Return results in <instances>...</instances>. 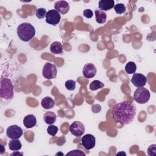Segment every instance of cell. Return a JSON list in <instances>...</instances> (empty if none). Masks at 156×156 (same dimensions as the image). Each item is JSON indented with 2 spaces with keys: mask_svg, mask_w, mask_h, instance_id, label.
<instances>
[{
  "mask_svg": "<svg viewBox=\"0 0 156 156\" xmlns=\"http://www.w3.org/2000/svg\"><path fill=\"white\" fill-rule=\"evenodd\" d=\"M112 116L116 123L127 125L131 123L135 116L136 108L134 104L123 101L113 105L112 109Z\"/></svg>",
  "mask_w": 156,
  "mask_h": 156,
  "instance_id": "obj_1",
  "label": "cell"
},
{
  "mask_svg": "<svg viewBox=\"0 0 156 156\" xmlns=\"http://www.w3.org/2000/svg\"><path fill=\"white\" fill-rule=\"evenodd\" d=\"M16 32L19 38L25 42L31 40L35 35V27L29 23H23L20 24Z\"/></svg>",
  "mask_w": 156,
  "mask_h": 156,
  "instance_id": "obj_2",
  "label": "cell"
},
{
  "mask_svg": "<svg viewBox=\"0 0 156 156\" xmlns=\"http://www.w3.org/2000/svg\"><path fill=\"white\" fill-rule=\"evenodd\" d=\"M14 87L10 79L2 77L1 79L0 97L6 100H11L13 98Z\"/></svg>",
  "mask_w": 156,
  "mask_h": 156,
  "instance_id": "obj_3",
  "label": "cell"
},
{
  "mask_svg": "<svg viewBox=\"0 0 156 156\" xmlns=\"http://www.w3.org/2000/svg\"><path fill=\"white\" fill-rule=\"evenodd\" d=\"M149 91L144 87H140L136 89L133 93V99L140 104L147 103L150 99Z\"/></svg>",
  "mask_w": 156,
  "mask_h": 156,
  "instance_id": "obj_4",
  "label": "cell"
},
{
  "mask_svg": "<svg viewBox=\"0 0 156 156\" xmlns=\"http://www.w3.org/2000/svg\"><path fill=\"white\" fill-rule=\"evenodd\" d=\"M43 76L47 79H52L57 76L56 66L51 63H46L42 69Z\"/></svg>",
  "mask_w": 156,
  "mask_h": 156,
  "instance_id": "obj_5",
  "label": "cell"
},
{
  "mask_svg": "<svg viewBox=\"0 0 156 156\" xmlns=\"http://www.w3.org/2000/svg\"><path fill=\"white\" fill-rule=\"evenodd\" d=\"M46 22L49 24L56 26L58 24L61 20L60 13L55 9L49 10L46 15Z\"/></svg>",
  "mask_w": 156,
  "mask_h": 156,
  "instance_id": "obj_6",
  "label": "cell"
},
{
  "mask_svg": "<svg viewBox=\"0 0 156 156\" xmlns=\"http://www.w3.org/2000/svg\"><path fill=\"white\" fill-rule=\"evenodd\" d=\"M23 133V129L17 125H12L7 127L6 135L10 139H18Z\"/></svg>",
  "mask_w": 156,
  "mask_h": 156,
  "instance_id": "obj_7",
  "label": "cell"
},
{
  "mask_svg": "<svg viewBox=\"0 0 156 156\" xmlns=\"http://www.w3.org/2000/svg\"><path fill=\"white\" fill-rule=\"evenodd\" d=\"M69 131L76 136H80L85 132V126L80 121H76L73 122L69 126Z\"/></svg>",
  "mask_w": 156,
  "mask_h": 156,
  "instance_id": "obj_8",
  "label": "cell"
},
{
  "mask_svg": "<svg viewBox=\"0 0 156 156\" xmlns=\"http://www.w3.org/2000/svg\"><path fill=\"white\" fill-rule=\"evenodd\" d=\"M81 144L86 149H91L95 146L96 138L91 134H86L82 136Z\"/></svg>",
  "mask_w": 156,
  "mask_h": 156,
  "instance_id": "obj_9",
  "label": "cell"
},
{
  "mask_svg": "<svg viewBox=\"0 0 156 156\" xmlns=\"http://www.w3.org/2000/svg\"><path fill=\"white\" fill-rule=\"evenodd\" d=\"M130 80L133 85L138 88L143 87L147 81L146 77L140 73H134Z\"/></svg>",
  "mask_w": 156,
  "mask_h": 156,
  "instance_id": "obj_10",
  "label": "cell"
},
{
  "mask_svg": "<svg viewBox=\"0 0 156 156\" xmlns=\"http://www.w3.org/2000/svg\"><path fill=\"white\" fill-rule=\"evenodd\" d=\"M96 72L97 69L96 66H94V65L91 63L85 64L82 69V73L83 76L87 79L93 77L96 75Z\"/></svg>",
  "mask_w": 156,
  "mask_h": 156,
  "instance_id": "obj_11",
  "label": "cell"
},
{
  "mask_svg": "<svg viewBox=\"0 0 156 156\" xmlns=\"http://www.w3.org/2000/svg\"><path fill=\"white\" fill-rule=\"evenodd\" d=\"M54 8L59 13L65 15L67 13L69 10V5L65 1H58L54 4Z\"/></svg>",
  "mask_w": 156,
  "mask_h": 156,
  "instance_id": "obj_12",
  "label": "cell"
},
{
  "mask_svg": "<svg viewBox=\"0 0 156 156\" xmlns=\"http://www.w3.org/2000/svg\"><path fill=\"white\" fill-rule=\"evenodd\" d=\"M115 1L113 0H100L99 1V9L102 11H107L114 7Z\"/></svg>",
  "mask_w": 156,
  "mask_h": 156,
  "instance_id": "obj_13",
  "label": "cell"
},
{
  "mask_svg": "<svg viewBox=\"0 0 156 156\" xmlns=\"http://www.w3.org/2000/svg\"><path fill=\"white\" fill-rule=\"evenodd\" d=\"M36 124H37V119L34 115L29 114L24 118L23 124L26 128L27 129L32 128L34 127L36 125Z\"/></svg>",
  "mask_w": 156,
  "mask_h": 156,
  "instance_id": "obj_14",
  "label": "cell"
},
{
  "mask_svg": "<svg viewBox=\"0 0 156 156\" xmlns=\"http://www.w3.org/2000/svg\"><path fill=\"white\" fill-rule=\"evenodd\" d=\"M55 104V101L49 96H46L42 99L41 105L44 109H51Z\"/></svg>",
  "mask_w": 156,
  "mask_h": 156,
  "instance_id": "obj_15",
  "label": "cell"
},
{
  "mask_svg": "<svg viewBox=\"0 0 156 156\" xmlns=\"http://www.w3.org/2000/svg\"><path fill=\"white\" fill-rule=\"evenodd\" d=\"M43 119L47 124L51 125L56 121V115L52 112H47L43 116Z\"/></svg>",
  "mask_w": 156,
  "mask_h": 156,
  "instance_id": "obj_16",
  "label": "cell"
},
{
  "mask_svg": "<svg viewBox=\"0 0 156 156\" xmlns=\"http://www.w3.org/2000/svg\"><path fill=\"white\" fill-rule=\"evenodd\" d=\"M50 51L54 54H60L63 52L62 44L58 41L53 42L50 46Z\"/></svg>",
  "mask_w": 156,
  "mask_h": 156,
  "instance_id": "obj_17",
  "label": "cell"
},
{
  "mask_svg": "<svg viewBox=\"0 0 156 156\" xmlns=\"http://www.w3.org/2000/svg\"><path fill=\"white\" fill-rule=\"evenodd\" d=\"M96 21L99 24H103L105 23L107 20V14L105 12L101 10H95Z\"/></svg>",
  "mask_w": 156,
  "mask_h": 156,
  "instance_id": "obj_18",
  "label": "cell"
},
{
  "mask_svg": "<svg viewBox=\"0 0 156 156\" xmlns=\"http://www.w3.org/2000/svg\"><path fill=\"white\" fill-rule=\"evenodd\" d=\"M21 143L18 139H12L9 143V147L12 151H19L21 149Z\"/></svg>",
  "mask_w": 156,
  "mask_h": 156,
  "instance_id": "obj_19",
  "label": "cell"
},
{
  "mask_svg": "<svg viewBox=\"0 0 156 156\" xmlns=\"http://www.w3.org/2000/svg\"><path fill=\"white\" fill-rule=\"evenodd\" d=\"M136 70V64L133 62H129L125 66V71L129 74H134Z\"/></svg>",
  "mask_w": 156,
  "mask_h": 156,
  "instance_id": "obj_20",
  "label": "cell"
},
{
  "mask_svg": "<svg viewBox=\"0 0 156 156\" xmlns=\"http://www.w3.org/2000/svg\"><path fill=\"white\" fill-rule=\"evenodd\" d=\"M104 84L102 82L98 80H94L90 83V89L92 91H95L98 89L102 88V87H104Z\"/></svg>",
  "mask_w": 156,
  "mask_h": 156,
  "instance_id": "obj_21",
  "label": "cell"
},
{
  "mask_svg": "<svg viewBox=\"0 0 156 156\" xmlns=\"http://www.w3.org/2000/svg\"><path fill=\"white\" fill-rule=\"evenodd\" d=\"M114 9H115V12L117 14L124 13L126 10V8L124 4H122V3H118L116 5H114Z\"/></svg>",
  "mask_w": 156,
  "mask_h": 156,
  "instance_id": "obj_22",
  "label": "cell"
},
{
  "mask_svg": "<svg viewBox=\"0 0 156 156\" xmlns=\"http://www.w3.org/2000/svg\"><path fill=\"white\" fill-rule=\"evenodd\" d=\"M46 13H47L46 10L44 8L41 7V8H38L37 9L35 15L38 19H42L46 16Z\"/></svg>",
  "mask_w": 156,
  "mask_h": 156,
  "instance_id": "obj_23",
  "label": "cell"
},
{
  "mask_svg": "<svg viewBox=\"0 0 156 156\" xmlns=\"http://www.w3.org/2000/svg\"><path fill=\"white\" fill-rule=\"evenodd\" d=\"M65 87L69 91H73L76 88V82L73 80H68L65 83Z\"/></svg>",
  "mask_w": 156,
  "mask_h": 156,
  "instance_id": "obj_24",
  "label": "cell"
},
{
  "mask_svg": "<svg viewBox=\"0 0 156 156\" xmlns=\"http://www.w3.org/2000/svg\"><path fill=\"white\" fill-rule=\"evenodd\" d=\"M58 130V127L54 125H50L48 128H47V132L49 135L51 136H55L56 133H57Z\"/></svg>",
  "mask_w": 156,
  "mask_h": 156,
  "instance_id": "obj_25",
  "label": "cell"
},
{
  "mask_svg": "<svg viewBox=\"0 0 156 156\" xmlns=\"http://www.w3.org/2000/svg\"><path fill=\"white\" fill-rule=\"evenodd\" d=\"M66 156L68 155H75V156H78V155H80V156H85L86 154L82 151L80 150H79V149H74V150H72L70 152H68L66 154Z\"/></svg>",
  "mask_w": 156,
  "mask_h": 156,
  "instance_id": "obj_26",
  "label": "cell"
},
{
  "mask_svg": "<svg viewBox=\"0 0 156 156\" xmlns=\"http://www.w3.org/2000/svg\"><path fill=\"white\" fill-rule=\"evenodd\" d=\"M147 154L150 156L156 155V144H154L151 145L147 149Z\"/></svg>",
  "mask_w": 156,
  "mask_h": 156,
  "instance_id": "obj_27",
  "label": "cell"
},
{
  "mask_svg": "<svg viewBox=\"0 0 156 156\" xmlns=\"http://www.w3.org/2000/svg\"><path fill=\"white\" fill-rule=\"evenodd\" d=\"M83 15L87 18H91L93 17V11L90 9H85L83 12Z\"/></svg>",
  "mask_w": 156,
  "mask_h": 156,
  "instance_id": "obj_28",
  "label": "cell"
},
{
  "mask_svg": "<svg viewBox=\"0 0 156 156\" xmlns=\"http://www.w3.org/2000/svg\"><path fill=\"white\" fill-rule=\"evenodd\" d=\"M97 106H98V104H94V105H92V107H91V110H92L94 113H99V112H100L101 109V107H99V108H96Z\"/></svg>",
  "mask_w": 156,
  "mask_h": 156,
  "instance_id": "obj_29",
  "label": "cell"
},
{
  "mask_svg": "<svg viewBox=\"0 0 156 156\" xmlns=\"http://www.w3.org/2000/svg\"><path fill=\"white\" fill-rule=\"evenodd\" d=\"M10 155H15V156H16V155H21V156H23V153H20V152H13V153H12V154H10Z\"/></svg>",
  "mask_w": 156,
  "mask_h": 156,
  "instance_id": "obj_30",
  "label": "cell"
},
{
  "mask_svg": "<svg viewBox=\"0 0 156 156\" xmlns=\"http://www.w3.org/2000/svg\"><path fill=\"white\" fill-rule=\"evenodd\" d=\"M1 150L0 154H2L5 152V149H4V146L2 145H1Z\"/></svg>",
  "mask_w": 156,
  "mask_h": 156,
  "instance_id": "obj_31",
  "label": "cell"
}]
</instances>
